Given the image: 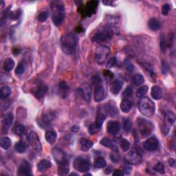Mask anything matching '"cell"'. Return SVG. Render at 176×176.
Listing matches in <instances>:
<instances>
[{
  "label": "cell",
  "mask_w": 176,
  "mask_h": 176,
  "mask_svg": "<svg viewBox=\"0 0 176 176\" xmlns=\"http://www.w3.org/2000/svg\"><path fill=\"white\" fill-rule=\"evenodd\" d=\"M77 44H78V37L75 33H66L63 34L60 39L61 50L63 53L68 55L75 53Z\"/></svg>",
  "instance_id": "obj_1"
},
{
  "label": "cell",
  "mask_w": 176,
  "mask_h": 176,
  "mask_svg": "<svg viewBox=\"0 0 176 176\" xmlns=\"http://www.w3.org/2000/svg\"><path fill=\"white\" fill-rule=\"evenodd\" d=\"M52 19L55 26H59L65 18V7L62 2L54 1L51 3Z\"/></svg>",
  "instance_id": "obj_2"
},
{
  "label": "cell",
  "mask_w": 176,
  "mask_h": 176,
  "mask_svg": "<svg viewBox=\"0 0 176 176\" xmlns=\"http://www.w3.org/2000/svg\"><path fill=\"white\" fill-rule=\"evenodd\" d=\"M114 35V32L110 27L105 26L100 28L91 37V41L98 44L110 41Z\"/></svg>",
  "instance_id": "obj_3"
},
{
  "label": "cell",
  "mask_w": 176,
  "mask_h": 176,
  "mask_svg": "<svg viewBox=\"0 0 176 176\" xmlns=\"http://www.w3.org/2000/svg\"><path fill=\"white\" fill-rule=\"evenodd\" d=\"M138 109L140 113L147 117H151L156 111V106L153 101L149 97H142L138 103Z\"/></svg>",
  "instance_id": "obj_4"
},
{
  "label": "cell",
  "mask_w": 176,
  "mask_h": 176,
  "mask_svg": "<svg viewBox=\"0 0 176 176\" xmlns=\"http://www.w3.org/2000/svg\"><path fill=\"white\" fill-rule=\"evenodd\" d=\"M137 125L140 133L144 138L149 136L154 129L153 123L145 118H139L137 119Z\"/></svg>",
  "instance_id": "obj_5"
},
{
  "label": "cell",
  "mask_w": 176,
  "mask_h": 176,
  "mask_svg": "<svg viewBox=\"0 0 176 176\" xmlns=\"http://www.w3.org/2000/svg\"><path fill=\"white\" fill-rule=\"evenodd\" d=\"M111 53L110 49L106 45H100L95 50V59L98 64L103 65L107 63Z\"/></svg>",
  "instance_id": "obj_6"
},
{
  "label": "cell",
  "mask_w": 176,
  "mask_h": 176,
  "mask_svg": "<svg viewBox=\"0 0 176 176\" xmlns=\"http://www.w3.org/2000/svg\"><path fill=\"white\" fill-rule=\"evenodd\" d=\"M73 165L74 168L76 171L80 172V173H85V172L88 171L90 168V163L89 160L83 156L77 157L75 161H74Z\"/></svg>",
  "instance_id": "obj_7"
},
{
  "label": "cell",
  "mask_w": 176,
  "mask_h": 176,
  "mask_svg": "<svg viewBox=\"0 0 176 176\" xmlns=\"http://www.w3.org/2000/svg\"><path fill=\"white\" fill-rule=\"evenodd\" d=\"M175 121V116L173 111H168L165 114L164 122L163 124V132L164 136L168 135L171 128Z\"/></svg>",
  "instance_id": "obj_8"
},
{
  "label": "cell",
  "mask_w": 176,
  "mask_h": 176,
  "mask_svg": "<svg viewBox=\"0 0 176 176\" xmlns=\"http://www.w3.org/2000/svg\"><path fill=\"white\" fill-rule=\"evenodd\" d=\"M125 162L129 164L138 165L142 161V156L136 149H132L125 156Z\"/></svg>",
  "instance_id": "obj_9"
},
{
  "label": "cell",
  "mask_w": 176,
  "mask_h": 176,
  "mask_svg": "<svg viewBox=\"0 0 176 176\" xmlns=\"http://www.w3.org/2000/svg\"><path fill=\"white\" fill-rule=\"evenodd\" d=\"M98 6V2L96 0H92L87 2L85 7H83L81 10L82 15L84 17H90L96 13Z\"/></svg>",
  "instance_id": "obj_10"
},
{
  "label": "cell",
  "mask_w": 176,
  "mask_h": 176,
  "mask_svg": "<svg viewBox=\"0 0 176 176\" xmlns=\"http://www.w3.org/2000/svg\"><path fill=\"white\" fill-rule=\"evenodd\" d=\"M28 142L32 147L37 151V153H41L42 150V145L40 141L39 137L35 132H30L28 136Z\"/></svg>",
  "instance_id": "obj_11"
},
{
  "label": "cell",
  "mask_w": 176,
  "mask_h": 176,
  "mask_svg": "<svg viewBox=\"0 0 176 176\" xmlns=\"http://www.w3.org/2000/svg\"><path fill=\"white\" fill-rule=\"evenodd\" d=\"M52 154L54 160L57 162L59 164L69 163L68 158H67L66 154L58 147H54L52 149Z\"/></svg>",
  "instance_id": "obj_12"
},
{
  "label": "cell",
  "mask_w": 176,
  "mask_h": 176,
  "mask_svg": "<svg viewBox=\"0 0 176 176\" xmlns=\"http://www.w3.org/2000/svg\"><path fill=\"white\" fill-rule=\"evenodd\" d=\"M79 91L83 99L87 103H90L91 98V94H92V90L90 84L86 83L82 84L79 88Z\"/></svg>",
  "instance_id": "obj_13"
},
{
  "label": "cell",
  "mask_w": 176,
  "mask_h": 176,
  "mask_svg": "<svg viewBox=\"0 0 176 176\" xmlns=\"http://www.w3.org/2000/svg\"><path fill=\"white\" fill-rule=\"evenodd\" d=\"M103 110L104 114L105 113L110 115V116L111 117H115L118 114V110L116 107V105L115 103H114L113 101L109 102L108 103L105 105L104 106Z\"/></svg>",
  "instance_id": "obj_14"
},
{
  "label": "cell",
  "mask_w": 176,
  "mask_h": 176,
  "mask_svg": "<svg viewBox=\"0 0 176 176\" xmlns=\"http://www.w3.org/2000/svg\"><path fill=\"white\" fill-rule=\"evenodd\" d=\"M158 145H159L158 140L156 137L154 136L150 137V138L147 139L143 143L144 148H145V149L150 151L156 150L158 147Z\"/></svg>",
  "instance_id": "obj_15"
},
{
  "label": "cell",
  "mask_w": 176,
  "mask_h": 176,
  "mask_svg": "<svg viewBox=\"0 0 176 176\" xmlns=\"http://www.w3.org/2000/svg\"><path fill=\"white\" fill-rule=\"evenodd\" d=\"M18 175L25 176L31 175V167L28 162L26 160L22 162L18 169Z\"/></svg>",
  "instance_id": "obj_16"
},
{
  "label": "cell",
  "mask_w": 176,
  "mask_h": 176,
  "mask_svg": "<svg viewBox=\"0 0 176 176\" xmlns=\"http://www.w3.org/2000/svg\"><path fill=\"white\" fill-rule=\"evenodd\" d=\"M94 101L99 103L102 101H103L105 98V91L103 85L97 86L95 87L94 90Z\"/></svg>",
  "instance_id": "obj_17"
},
{
  "label": "cell",
  "mask_w": 176,
  "mask_h": 176,
  "mask_svg": "<svg viewBox=\"0 0 176 176\" xmlns=\"http://www.w3.org/2000/svg\"><path fill=\"white\" fill-rule=\"evenodd\" d=\"M120 128H121V126H120L119 122L117 121H111L107 122V130L108 133L111 135L117 134L120 131Z\"/></svg>",
  "instance_id": "obj_18"
},
{
  "label": "cell",
  "mask_w": 176,
  "mask_h": 176,
  "mask_svg": "<svg viewBox=\"0 0 176 176\" xmlns=\"http://www.w3.org/2000/svg\"><path fill=\"white\" fill-rule=\"evenodd\" d=\"M56 118V114L54 111H49L47 112H45V113L42 115L41 117V121L44 123V125H48L51 124V123L53 122L54 120Z\"/></svg>",
  "instance_id": "obj_19"
},
{
  "label": "cell",
  "mask_w": 176,
  "mask_h": 176,
  "mask_svg": "<svg viewBox=\"0 0 176 176\" xmlns=\"http://www.w3.org/2000/svg\"><path fill=\"white\" fill-rule=\"evenodd\" d=\"M122 87V82L120 79H115L110 84V91L114 95H117Z\"/></svg>",
  "instance_id": "obj_20"
},
{
  "label": "cell",
  "mask_w": 176,
  "mask_h": 176,
  "mask_svg": "<svg viewBox=\"0 0 176 176\" xmlns=\"http://www.w3.org/2000/svg\"><path fill=\"white\" fill-rule=\"evenodd\" d=\"M70 87L68 83L65 81H61L59 84V92L60 96L63 98H65L68 96Z\"/></svg>",
  "instance_id": "obj_21"
},
{
  "label": "cell",
  "mask_w": 176,
  "mask_h": 176,
  "mask_svg": "<svg viewBox=\"0 0 176 176\" xmlns=\"http://www.w3.org/2000/svg\"><path fill=\"white\" fill-rule=\"evenodd\" d=\"M13 119H14V115L12 112H9V113L6 114V116L3 117L2 120L3 128L6 130H8L13 124Z\"/></svg>",
  "instance_id": "obj_22"
},
{
  "label": "cell",
  "mask_w": 176,
  "mask_h": 176,
  "mask_svg": "<svg viewBox=\"0 0 176 176\" xmlns=\"http://www.w3.org/2000/svg\"><path fill=\"white\" fill-rule=\"evenodd\" d=\"M48 91V87L43 83H40L37 89L34 91V96L37 99H41L45 96Z\"/></svg>",
  "instance_id": "obj_23"
},
{
  "label": "cell",
  "mask_w": 176,
  "mask_h": 176,
  "mask_svg": "<svg viewBox=\"0 0 176 176\" xmlns=\"http://www.w3.org/2000/svg\"><path fill=\"white\" fill-rule=\"evenodd\" d=\"M132 107V102L129 98H123L121 103V109L123 113L127 114L131 111Z\"/></svg>",
  "instance_id": "obj_24"
},
{
  "label": "cell",
  "mask_w": 176,
  "mask_h": 176,
  "mask_svg": "<svg viewBox=\"0 0 176 176\" xmlns=\"http://www.w3.org/2000/svg\"><path fill=\"white\" fill-rule=\"evenodd\" d=\"M151 94L153 99L157 100V101L160 100L163 96L162 89L160 88V87L158 86V85H154L152 87V88H151Z\"/></svg>",
  "instance_id": "obj_25"
},
{
  "label": "cell",
  "mask_w": 176,
  "mask_h": 176,
  "mask_svg": "<svg viewBox=\"0 0 176 176\" xmlns=\"http://www.w3.org/2000/svg\"><path fill=\"white\" fill-rule=\"evenodd\" d=\"M45 140L46 141L50 144V145H53L57 141V133L55 131H52V130H50L45 133Z\"/></svg>",
  "instance_id": "obj_26"
},
{
  "label": "cell",
  "mask_w": 176,
  "mask_h": 176,
  "mask_svg": "<svg viewBox=\"0 0 176 176\" xmlns=\"http://www.w3.org/2000/svg\"><path fill=\"white\" fill-rule=\"evenodd\" d=\"M80 145L81 151H83V152H87L93 147L94 143L88 139L81 138L80 140Z\"/></svg>",
  "instance_id": "obj_27"
},
{
  "label": "cell",
  "mask_w": 176,
  "mask_h": 176,
  "mask_svg": "<svg viewBox=\"0 0 176 176\" xmlns=\"http://www.w3.org/2000/svg\"><path fill=\"white\" fill-rule=\"evenodd\" d=\"M148 26L149 29L153 31H157L160 29L161 23L160 21L156 18H151L148 21Z\"/></svg>",
  "instance_id": "obj_28"
},
{
  "label": "cell",
  "mask_w": 176,
  "mask_h": 176,
  "mask_svg": "<svg viewBox=\"0 0 176 176\" xmlns=\"http://www.w3.org/2000/svg\"><path fill=\"white\" fill-rule=\"evenodd\" d=\"M51 167L52 163L47 160H42L37 164V168L39 172H44Z\"/></svg>",
  "instance_id": "obj_29"
},
{
  "label": "cell",
  "mask_w": 176,
  "mask_h": 176,
  "mask_svg": "<svg viewBox=\"0 0 176 176\" xmlns=\"http://www.w3.org/2000/svg\"><path fill=\"white\" fill-rule=\"evenodd\" d=\"M105 118H106L105 114L103 113V112H102L101 111H100L99 112H98L97 116H96V121H95V122H94L95 125H96L98 129H101L102 126H103V124Z\"/></svg>",
  "instance_id": "obj_30"
},
{
  "label": "cell",
  "mask_w": 176,
  "mask_h": 176,
  "mask_svg": "<svg viewBox=\"0 0 176 176\" xmlns=\"http://www.w3.org/2000/svg\"><path fill=\"white\" fill-rule=\"evenodd\" d=\"M15 66V61L11 58H7L3 62V69L6 72H10L14 68Z\"/></svg>",
  "instance_id": "obj_31"
},
{
  "label": "cell",
  "mask_w": 176,
  "mask_h": 176,
  "mask_svg": "<svg viewBox=\"0 0 176 176\" xmlns=\"http://www.w3.org/2000/svg\"><path fill=\"white\" fill-rule=\"evenodd\" d=\"M69 163L59 164L58 168V173L59 175H66L69 173Z\"/></svg>",
  "instance_id": "obj_32"
},
{
  "label": "cell",
  "mask_w": 176,
  "mask_h": 176,
  "mask_svg": "<svg viewBox=\"0 0 176 176\" xmlns=\"http://www.w3.org/2000/svg\"><path fill=\"white\" fill-rule=\"evenodd\" d=\"M26 149H27L26 144L25 143V142H23V140H20V141L17 142L15 145V150L17 153H24L26 151Z\"/></svg>",
  "instance_id": "obj_33"
},
{
  "label": "cell",
  "mask_w": 176,
  "mask_h": 176,
  "mask_svg": "<svg viewBox=\"0 0 176 176\" xmlns=\"http://www.w3.org/2000/svg\"><path fill=\"white\" fill-rule=\"evenodd\" d=\"M107 166V163L103 158L98 157L94 160V167L96 168H102Z\"/></svg>",
  "instance_id": "obj_34"
},
{
  "label": "cell",
  "mask_w": 176,
  "mask_h": 176,
  "mask_svg": "<svg viewBox=\"0 0 176 176\" xmlns=\"http://www.w3.org/2000/svg\"><path fill=\"white\" fill-rule=\"evenodd\" d=\"M101 144L103 146L105 147H109V148H113L114 151H118V149L116 148L115 149V146L114 145V142L112 141V140L110 139V138H104L101 140Z\"/></svg>",
  "instance_id": "obj_35"
},
{
  "label": "cell",
  "mask_w": 176,
  "mask_h": 176,
  "mask_svg": "<svg viewBox=\"0 0 176 176\" xmlns=\"http://www.w3.org/2000/svg\"><path fill=\"white\" fill-rule=\"evenodd\" d=\"M132 82L134 85L139 86L145 82V79H144V77L141 75L137 74V75H135L132 77Z\"/></svg>",
  "instance_id": "obj_36"
},
{
  "label": "cell",
  "mask_w": 176,
  "mask_h": 176,
  "mask_svg": "<svg viewBox=\"0 0 176 176\" xmlns=\"http://www.w3.org/2000/svg\"><path fill=\"white\" fill-rule=\"evenodd\" d=\"M10 94H11V90L8 86L4 85L1 88L0 96H1L2 99H6L7 98H8L10 96Z\"/></svg>",
  "instance_id": "obj_37"
},
{
  "label": "cell",
  "mask_w": 176,
  "mask_h": 176,
  "mask_svg": "<svg viewBox=\"0 0 176 176\" xmlns=\"http://www.w3.org/2000/svg\"><path fill=\"white\" fill-rule=\"evenodd\" d=\"M26 70V64L24 61H21L19 63V64L17 65V68L15 69V74L17 75H22L24 73Z\"/></svg>",
  "instance_id": "obj_38"
},
{
  "label": "cell",
  "mask_w": 176,
  "mask_h": 176,
  "mask_svg": "<svg viewBox=\"0 0 176 176\" xmlns=\"http://www.w3.org/2000/svg\"><path fill=\"white\" fill-rule=\"evenodd\" d=\"M10 145V140L8 137H2L0 140V146L3 149L7 150Z\"/></svg>",
  "instance_id": "obj_39"
},
{
  "label": "cell",
  "mask_w": 176,
  "mask_h": 176,
  "mask_svg": "<svg viewBox=\"0 0 176 176\" xmlns=\"http://www.w3.org/2000/svg\"><path fill=\"white\" fill-rule=\"evenodd\" d=\"M91 81L95 87L103 85V80H102L100 75H96L93 76L92 78H91Z\"/></svg>",
  "instance_id": "obj_40"
},
{
  "label": "cell",
  "mask_w": 176,
  "mask_h": 176,
  "mask_svg": "<svg viewBox=\"0 0 176 176\" xmlns=\"http://www.w3.org/2000/svg\"><path fill=\"white\" fill-rule=\"evenodd\" d=\"M132 128V123L129 118H125L123 121V129L126 133H129L131 132Z\"/></svg>",
  "instance_id": "obj_41"
},
{
  "label": "cell",
  "mask_w": 176,
  "mask_h": 176,
  "mask_svg": "<svg viewBox=\"0 0 176 176\" xmlns=\"http://www.w3.org/2000/svg\"><path fill=\"white\" fill-rule=\"evenodd\" d=\"M148 87L146 85H143L138 88V90L136 91V96L139 98H142L145 96V94L148 91Z\"/></svg>",
  "instance_id": "obj_42"
},
{
  "label": "cell",
  "mask_w": 176,
  "mask_h": 176,
  "mask_svg": "<svg viewBox=\"0 0 176 176\" xmlns=\"http://www.w3.org/2000/svg\"><path fill=\"white\" fill-rule=\"evenodd\" d=\"M153 171L158 172L160 174H164L165 173V168L164 164L162 163H158L153 168Z\"/></svg>",
  "instance_id": "obj_43"
},
{
  "label": "cell",
  "mask_w": 176,
  "mask_h": 176,
  "mask_svg": "<svg viewBox=\"0 0 176 176\" xmlns=\"http://www.w3.org/2000/svg\"><path fill=\"white\" fill-rule=\"evenodd\" d=\"M120 146H121V149L123 151H128L130 148V142L126 139H121L120 141Z\"/></svg>",
  "instance_id": "obj_44"
},
{
  "label": "cell",
  "mask_w": 176,
  "mask_h": 176,
  "mask_svg": "<svg viewBox=\"0 0 176 176\" xmlns=\"http://www.w3.org/2000/svg\"><path fill=\"white\" fill-rule=\"evenodd\" d=\"M160 49L162 52H165L167 50V48L168 47L167 45V41L165 39V37L164 36L163 34L161 35L160 37Z\"/></svg>",
  "instance_id": "obj_45"
},
{
  "label": "cell",
  "mask_w": 176,
  "mask_h": 176,
  "mask_svg": "<svg viewBox=\"0 0 176 176\" xmlns=\"http://www.w3.org/2000/svg\"><path fill=\"white\" fill-rule=\"evenodd\" d=\"M26 131V127L25 126L22 124H19L16 126L15 127V133L18 136H22Z\"/></svg>",
  "instance_id": "obj_46"
},
{
  "label": "cell",
  "mask_w": 176,
  "mask_h": 176,
  "mask_svg": "<svg viewBox=\"0 0 176 176\" xmlns=\"http://www.w3.org/2000/svg\"><path fill=\"white\" fill-rule=\"evenodd\" d=\"M122 96L124 97V98H131L132 96H133V89L132 88L128 86L126 88L125 90L123 91V94H122Z\"/></svg>",
  "instance_id": "obj_47"
},
{
  "label": "cell",
  "mask_w": 176,
  "mask_h": 176,
  "mask_svg": "<svg viewBox=\"0 0 176 176\" xmlns=\"http://www.w3.org/2000/svg\"><path fill=\"white\" fill-rule=\"evenodd\" d=\"M49 17V13L48 11H44L38 15V19L41 22H44L47 20Z\"/></svg>",
  "instance_id": "obj_48"
},
{
  "label": "cell",
  "mask_w": 176,
  "mask_h": 176,
  "mask_svg": "<svg viewBox=\"0 0 176 176\" xmlns=\"http://www.w3.org/2000/svg\"><path fill=\"white\" fill-rule=\"evenodd\" d=\"M161 69H162V73L163 75H167V72H168V70H169V66H168V63L163 60L162 61V66H161Z\"/></svg>",
  "instance_id": "obj_49"
},
{
  "label": "cell",
  "mask_w": 176,
  "mask_h": 176,
  "mask_svg": "<svg viewBox=\"0 0 176 176\" xmlns=\"http://www.w3.org/2000/svg\"><path fill=\"white\" fill-rule=\"evenodd\" d=\"M100 130H101L100 129H98L97 127L95 125L94 123H92V124L90 125L89 127V132L91 135L96 134V133H97Z\"/></svg>",
  "instance_id": "obj_50"
},
{
  "label": "cell",
  "mask_w": 176,
  "mask_h": 176,
  "mask_svg": "<svg viewBox=\"0 0 176 176\" xmlns=\"http://www.w3.org/2000/svg\"><path fill=\"white\" fill-rule=\"evenodd\" d=\"M171 10V6L168 3H164L162 8V13L163 15H167Z\"/></svg>",
  "instance_id": "obj_51"
},
{
  "label": "cell",
  "mask_w": 176,
  "mask_h": 176,
  "mask_svg": "<svg viewBox=\"0 0 176 176\" xmlns=\"http://www.w3.org/2000/svg\"><path fill=\"white\" fill-rule=\"evenodd\" d=\"M110 158H111V161L113 162V163H117L120 161V156H119V154H118L117 153H116V151H115L114 153L110 154Z\"/></svg>",
  "instance_id": "obj_52"
},
{
  "label": "cell",
  "mask_w": 176,
  "mask_h": 176,
  "mask_svg": "<svg viewBox=\"0 0 176 176\" xmlns=\"http://www.w3.org/2000/svg\"><path fill=\"white\" fill-rule=\"evenodd\" d=\"M116 64V59L115 57H113L108 61L107 67L108 68H111V67H114Z\"/></svg>",
  "instance_id": "obj_53"
},
{
  "label": "cell",
  "mask_w": 176,
  "mask_h": 176,
  "mask_svg": "<svg viewBox=\"0 0 176 176\" xmlns=\"http://www.w3.org/2000/svg\"><path fill=\"white\" fill-rule=\"evenodd\" d=\"M125 65H126V70H127V71L129 72H131L132 70H133V64H132L131 63H130L129 61H125Z\"/></svg>",
  "instance_id": "obj_54"
},
{
  "label": "cell",
  "mask_w": 176,
  "mask_h": 176,
  "mask_svg": "<svg viewBox=\"0 0 176 176\" xmlns=\"http://www.w3.org/2000/svg\"><path fill=\"white\" fill-rule=\"evenodd\" d=\"M104 76L106 77V78H108L110 79H111L114 76V74L111 72L110 71H108V70H105V71H104Z\"/></svg>",
  "instance_id": "obj_55"
},
{
  "label": "cell",
  "mask_w": 176,
  "mask_h": 176,
  "mask_svg": "<svg viewBox=\"0 0 176 176\" xmlns=\"http://www.w3.org/2000/svg\"><path fill=\"white\" fill-rule=\"evenodd\" d=\"M132 167H129V166H126L124 168V170H123V172H124V174H127V175H129L130 173H131L132 171Z\"/></svg>",
  "instance_id": "obj_56"
},
{
  "label": "cell",
  "mask_w": 176,
  "mask_h": 176,
  "mask_svg": "<svg viewBox=\"0 0 176 176\" xmlns=\"http://www.w3.org/2000/svg\"><path fill=\"white\" fill-rule=\"evenodd\" d=\"M113 175L114 176H122V175H124V173H123L122 171H121V170L116 169L114 171Z\"/></svg>",
  "instance_id": "obj_57"
},
{
  "label": "cell",
  "mask_w": 176,
  "mask_h": 176,
  "mask_svg": "<svg viewBox=\"0 0 176 176\" xmlns=\"http://www.w3.org/2000/svg\"><path fill=\"white\" fill-rule=\"evenodd\" d=\"M168 164H169L170 167H175V160L173 159V158H170V159H168Z\"/></svg>",
  "instance_id": "obj_58"
},
{
  "label": "cell",
  "mask_w": 176,
  "mask_h": 176,
  "mask_svg": "<svg viewBox=\"0 0 176 176\" xmlns=\"http://www.w3.org/2000/svg\"><path fill=\"white\" fill-rule=\"evenodd\" d=\"M113 171V167H112L111 166H109L105 170V173H106V174H110L111 173V171Z\"/></svg>",
  "instance_id": "obj_59"
},
{
  "label": "cell",
  "mask_w": 176,
  "mask_h": 176,
  "mask_svg": "<svg viewBox=\"0 0 176 176\" xmlns=\"http://www.w3.org/2000/svg\"><path fill=\"white\" fill-rule=\"evenodd\" d=\"M79 126H74V127H72V131L73 132L76 133V132H77L79 131Z\"/></svg>",
  "instance_id": "obj_60"
},
{
  "label": "cell",
  "mask_w": 176,
  "mask_h": 176,
  "mask_svg": "<svg viewBox=\"0 0 176 176\" xmlns=\"http://www.w3.org/2000/svg\"><path fill=\"white\" fill-rule=\"evenodd\" d=\"M103 3L105 5H110L111 3H113V2H111V1H103Z\"/></svg>",
  "instance_id": "obj_61"
},
{
  "label": "cell",
  "mask_w": 176,
  "mask_h": 176,
  "mask_svg": "<svg viewBox=\"0 0 176 176\" xmlns=\"http://www.w3.org/2000/svg\"><path fill=\"white\" fill-rule=\"evenodd\" d=\"M70 175H76V176H78L79 175L77 174V173H72L71 174H70Z\"/></svg>",
  "instance_id": "obj_62"
},
{
  "label": "cell",
  "mask_w": 176,
  "mask_h": 176,
  "mask_svg": "<svg viewBox=\"0 0 176 176\" xmlns=\"http://www.w3.org/2000/svg\"><path fill=\"white\" fill-rule=\"evenodd\" d=\"M1 3H2V7H3V1H2V2H1Z\"/></svg>",
  "instance_id": "obj_63"
},
{
  "label": "cell",
  "mask_w": 176,
  "mask_h": 176,
  "mask_svg": "<svg viewBox=\"0 0 176 176\" xmlns=\"http://www.w3.org/2000/svg\"><path fill=\"white\" fill-rule=\"evenodd\" d=\"M85 175H91V174H90V173H86Z\"/></svg>",
  "instance_id": "obj_64"
}]
</instances>
